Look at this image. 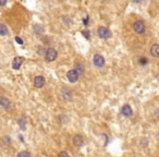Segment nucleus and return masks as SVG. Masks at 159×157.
Masks as SVG:
<instances>
[{
	"mask_svg": "<svg viewBox=\"0 0 159 157\" xmlns=\"http://www.w3.org/2000/svg\"><path fill=\"white\" fill-rule=\"evenodd\" d=\"M62 96H63V98L66 100H70L71 98H72V94H71V92L70 90H62Z\"/></svg>",
	"mask_w": 159,
	"mask_h": 157,
	"instance_id": "nucleus-12",
	"label": "nucleus"
},
{
	"mask_svg": "<svg viewBox=\"0 0 159 157\" xmlns=\"http://www.w3.org/2000/svg\"><path fill=\"white\" fill-rule=\"evenodd\" d=\"M88 21H89V18H88V16H86V19L84 20V24H85V25H87Z\"/></svg>",
	"mask_w": 159,
	"mask_h": 157,
	"instance_id": "nucleus-22",
	"label": "nucleus"
},
{
	"mask_svg": "<svg viewBox=\"0 0 159 157\" xmlns=\"http://www.w3.org/2000/svg\"><path fill=\"white\" fill-rule=\"evenodd\" d=\"M147 62H148V60H147L145 57H143V58H140V64H144V66H145V64H147Z\"/></svg>",
	"mask_w": 159,
	"mask_h": 157,
	"instance_id": "nucleus-18",
	"label": "nucleus"
},
{
	"mask_svg": "<svg viewBox=\"0 0 159 157\" xmlns=\"http://www.w3.org/2000/svg\"><path fill=\"white\" fill-rule=\"evenodd\" d=\"M5 143L11 142V138H7V136H5Z\"/></svg>",
	"mask_w": 159,
	"mask_h": 157,
	"instance_id": "nucleus-23",
	"label": "nucleus"
},
{
	"mask_svg": "<svg viewBox=\"0 0 159 157\" xmlns=\"http://www.w3.org/2000/svg\"><path fill=\"white\" fill-rule=\"evenodd\" d=\"M34 31L37 32V33H42V32H44V27H42V25L35 24V25H34Z\"/></svg>",
	"mask_w": 159,
	"mask_h": 157,
	"instance_id": "nucleus-14",
	"label": "nucleus"
},
{
	"mask_svg": "<svg viewBox=\"0 0 159 157\" xmlns=\"http://www.w3.org/2000/svg\"><path fill=\"white\" fill-rule=\"evenodd\" d=\"M150 53L151 56L155 58H159V45L158 44H155L150 48Z\"/></svg>",
	"mask_w": 159,
	"mask_h": 157,
	"instance_id": "nucleus-10",
	"label": "nucleus"
},
{
	"mask_svg": "<svg viewBox=\"0 0 159 157\" xmlns=\"http://www.w3.org/2000/svg\"><path fill=\"white\" fill-rule=\"evenodd\" d=\"M66 77L69 79V81L71 83H75V82L77 81V79H79V74H77L76 70H70L66 73Z\"/></svg>",
	"mask_w": 159,
	"mask_h": 157,
	"instance_id": "nucleus-5",
	"label": "nucleus"
},
{
	"mask_svg": "<svg viewBox=\"0 0 159 157\" xmlns=\"http://www.w3.org/2000/svg\"><path fill=\"white\" fill-rule=\"evenodd\" d=\"M73 144H74L75 146H77V147H81V146H83V144H84V140H83V136L82 135H80V134H76L74 135V138H73Z\"/></svg>",
	"mask_w": 159,
	"mask_h": 157,
	"instance_id": "nucleus-8",
	"label": "nucleus"
},
{
	"mask_svg": "<svg viewBox=\"0 0 159 157\" xmlns=\"http://www.w3.org/2000/svg\"><path fill=\"white\" fill-rule=\"evenodd\" d=\"M0 105L3 108H9L10 107V100L7 97H0Z\"/></svg>",
	"mask_w": 159,
	"mask_h": 157,
	"instance_id": "nucleus-11",
	"label": "nucleus"
},
{
	"mask_svg": "<svg viewBox=\"0 0 159 157\" xmlns=\"http://www.w3.org/2000/svg\"><path fill=\"white\" fill-rule=\"evenodd\" d=\"M93 61H94V64L98 68H101L105 66V58H103L101 55H95Z\"/></svg>",
	"mask_w": 159,
	"mask_h": 157,
	"instance_id": "nucleus-4",
	"label": "nucleus"
},
{
	"mask_svg": "<svg viewBox=\"0 0 159 157\" xmlns=\"http://www.w3.org/2000/svg\"><path fill=\"white\" fill-rule=\"evenodd\" d=\"M8 34V29H7V26L3 25V24H0V35L1 36H5Z\"/></svg>",
	"mask_w": 159,
	"mask_h": 157,
	"instance_id": "nucleus-13",
	"label": "nucleus"
},
{
	"mask_svg": "<svg viewBox=\"0 0 159 157\" xmlns=\"http://www.w3.org/2000/svg\"><path fill=\"white\" fill-rule=\"evenodd\" d=\"M7 5L5 1H0V5Z\"/></svg>",
	"mask_w": 159,
	"mask_h": 157,
	"instance_id": "nucleus-24",
	"label": "nucleus"
},
{
	"mask_svg": "<svg viewBox=\"0 0 159 157\" xmlns=\"http://www.w3.org/2000/svg\"><path fill=\"white\" fill-rule=\"evenodd\" d=\"M122 114L123 116H125V117H130L132 116L133 114V111H132V108L130 107V105H124L123 107H122Z\"/></svg>",
	"mask_w": 159,
	"mask_h": 157,
	"instance_id": "nucleus-9",
	"label": "nucleus"
},
{
	"mask_svg": "<svg viewBox=\"0 0 159 157\" xmlns=\"http://www.w3.org/2000/svg\"><path fill=\"white\" fill-rule=\"evenodd\" d=\"M82 34H83V35H84L86 38H89V32H88V31H83V32H82Z\"/></svg>",
	"mask_w": 159,
	"mask_h": 157,
	"instance_id": "nucleus-20",
	"label": "nucleus"
},
{
	"mask_svg": "<svg viewBox=\"0 0 159 157\" xmlns=\"http://www.w3.org/2000/svg\"><path fill=\"white\" fill-rule=\"evenodd\" d=\"M133 29H134V31H135L137 34H143L145 32V24H144L143 21L137 20V21H135L134 24H133Z\"/></svg>",
	"mask_w": 159,
	"mask_h": 157,
	"instance_id": "nucleus-2",
	"label": "nucleus"
},
{
	"mask_svg": "<svg viewBox=\"0 0 159 157\" xmlns=\"http://www.w3.org/2000/svg\"><path fill=\"white\" fill-rule=\"evenodd\" d=\"M98 35L100 38H105V39H106V38H109L111 36V32H110V29L105 27V26H99Z\"/></svg>",
	"mask_w": 159,
	"mask_h": 157,
	"instance_id": "nucleus-3",
	"label": "nucleus"
},
{
	"mask_svg": "<svg viewBox=\"0 0 159 157\" xmlns=\"http://www.w3.org/2000/svg\"><path fill=\"white\" fill-rule=\"evenodd\" d=\"M18 123L21 125L22 129H25V120H24V118H21V119L18 120Z\"/></svg>",
	"mask_w": 159,
	"mask_h": 157,
	"instance_id": "nucleus-16",
	"label": "nucleus"
},
{
	"mask_svg": "<svg viewBox=\"0 0 159 157\" xmlns=\"http://www.w3.org/2000/svg\"><path fill=\"white\" fill-rule=\"evenodd\" d=\"M15 40H16V42H18L20 45H22V44H23V40H22V39H21L20 37H15Z\"/></svg>",
	"mask_w": 159,
	"mask_h": 157,
	"instance_id": "nucleus-21",
	"label": "nucleus"
},
{
	"mask_svg": "<svg viewBox=\"0 0 159 157\" xmlns=\"http://www.w3.org/2000/svg\"><path fill=\"white\" fill-rule=\"evenodd\" d=\"M45 85V77L42 75H38L34 79V86L36 88H40L42 86Z\"/></svg>",
	"mask_w": 159,
	"mask_h": 157,
	"instance_id": "nucleus-6",
	"label": "nucleus"
},
{
	"mask_svg": "<svg viewBox=\"0 0 159 157\" xmlns=\"http://www.w3.org/2000/svg\"><path fill=\"white\" fill-rule=\"evenodd\" d=\"M24 61V58L23 57H15L13 59V61H12V68H13L14 70H19L21 66H22V63Z\"/></svg>",
	"mask_w": 159,
	"mask_h": 157,
	"instance_id": "nucleus-7",
	"label": "nucleus"
},
{
	"mask_svg": "<svg viewBox=\"0 0 159 157\" xmlns=\"http://www.w3.org/2000/svg\"><path fill=\"white\" fill-rule=\"evenodd\" d=\"M18 157H31V153L27 151H22L18 154Z\"/></svg>",
	"mask_w": 159,
	"mask_h": 157,
	"instance_id": "nucleus-15",
	"label": "nucleus"
},
{
	"mask_svg": "<svg viewBox=\"0 0 159 157\" xmlns=\"http://www.w3.org/2000/svg\"><path fill=\"white\" fill-rule=\"evenodd\" d=\"M59 157H69V154L63 151V152H60V153H59Z\"/></svg>",
	"mask_w": 159,
	"mask_h": 157,
	"instance_id": "nucleus-19",
	"label": "nucleus"
},
{
	"mask_svg": "<svg viewBox=\"0 0 159 157\" xmlns=\"http://www.w3.org/2000/svg\"><path fill=\"white\" fill-rule=\"evenodd\" d=\"M57 56H58V52L53 48H48L46 50V53H45V58L48 62H52L53 60H56Z\"/></svg>",
	"mask_w": 159,
	"mask_h": 157,
	"instance_id": "nucleus-1",
	"label": "nucleus"
},
{
	"mask_svg": "<svg viewBox=\"0 0 159 157\" xmlns=\"http://www.w3.org/2000/svg\"><path fill=\"white\" fill-rule=\"evenodd\" d=\"M46 50L47 49H45V48H42V47H38L37 48V51L39 55H45L46 53Z\"/></svg>",
	"mask_w": 159,
	"mask_h": 157,
	"instance_id": "nucleus-17",
	"label": "nucleus"
}]
</instances>
